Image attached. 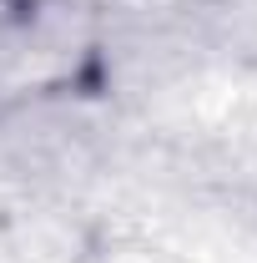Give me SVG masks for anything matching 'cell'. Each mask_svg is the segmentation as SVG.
<instances>
[{"label": "cell", "mask_w": 257, "mask_h": 263, "mask_svg": "<svg viewBox=\"0 0 257 263\" xmlns=\"http://www.w3.org/2000/svg\"><path fill=\"white\" fill-rule=\"evenodd\" d=\"M111 253L106 218L56 193H20L0 202L5 263H101Z\"/></svg>", "instance_id": "6da1fadb"}, {"label": "cell", "mask_w": 257, "mask_h": 263, "mask_svg": "<svg viewBox=\"0 0 257 263\" xmlns=\"http://www.w3.org/2000/svg\"><path fill=\"white\" fill-rule=\"evenodd\" d=\"M56 10H66V0H0V46L46 31Z\"/></svg>", "instance_id": "7a4b0ae2"}]
</instances>
